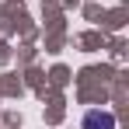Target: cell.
<instances>
[{
  "label": "cell",
  "instance_id": "1",
  "mask_svg": "<svg viewBox=\"0 0 129 129\" xmlns=\"http://www.w3.org/2000/svg\"><path fill=\"white\" fill-rule=\"evenodd\" d=\"M84 129H115V115L112 112H87Z\"/></svg>",
  "mask_w": 129,
  "mask_h": 129
}]
</instances>
